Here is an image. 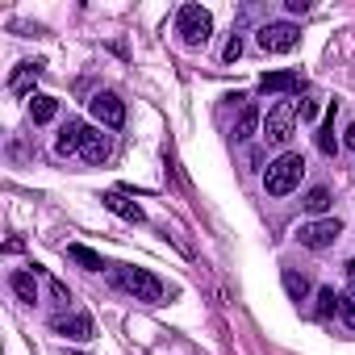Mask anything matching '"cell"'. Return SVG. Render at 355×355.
<instances>
[{"label":"cell","mask_w":355,"mask_h":355,"mask_svg":"<svg viewBox=\"0 0 355 355\" xmlns=\"http://www.w3.org/2000/svg\"><path fill=\"white\" fill-rule=\"evenodd\" d=\"M313 117H318V105H313V101H305V105H301V121H313Z\"/></svg>","instance_id":"484cf974"},{"label":"cell","mask_w":355,"mask_h":355,"mask_svg":"<svg viewBox=\"0 0 355 355\" xmlns=\"http://www.w3.org/2000/svg\"><path fill=\"white\" fill-rule=\"evenodd\" d=\"M109 150H113L109 134H101V130H88V138H84V150H80V155H84V163H92V167H96V163H105V159H109Z\"/></svg>","instance_id":"8fae6325"},{"label":"cell","mask_w":355,"mask_h":355,"mask_svg":"<svg viewBox=\"0 0 355 355\" xmlns=\"http://www.w3.org/2000/svg\"><path fill=\"white\" fill-rule=\"evenodd\" d=\"M259 88H263V92H297V88H301V76H297V71H268V76L259 80Z\"/></svg>","instance_id":"7c38bea8"},{"label":"cell","mask_w":355,"mask_h":355,"mask_svg":"<svg viewBox=\"0 0 355 355\" xmlns=\"http://www.w3.org/2000/svg\"><path fill=\"white\" fill-rule=\"evenodd\" d=\"M301 205H305V214H313V218H322V214L330 209V193H326V189H309Z\"/></svg>","instance_id":"d6986e66"},{"label":"cell","mask_w":355,"mask_h":355,"mask_svg":"<svg viewBox=\"0 0 355 355\" xmlns=\"http://www.w3.org/2000/svg\"><path fill=\"white\" fill-rule=\"evenodd\" d=\"M175 34H180V42H184L189 51H201V46L209 42V34H214V17H209V9H201V5H184L180 13H175Z\"/></svg>","instance_id":"3957f363"},{"label":"cell","mask_w":355,"mask_h":355,"mask_svg":"<svg viewBox=\"0 0 355 355\" xmlns=\"http://www.w3.org/2000/svg\"><path fill=\"white\" fill-rule=\"evenodd\" d=\"M46 288H51V297H55L59 305H67V301H71V293H67V284H63V280H55V276H46Z\"/></svg>","instance_id":"603a6c76"},{"label":"cell","mask_w":355,"mask_h":355,"mask_svg":"<svg viewBox=\"0 0 355 355\" xmlns=\"http://www.w3.org/2000/svg\"><path fill=\"white\" fill-rule=\"evenodd\" d=\"M301 175H305V155L301 150H284L263 171V193L268 197H288V193L301 189Z\"/></svg>","instance_id":"7a4b0ae2"},{"label":"cell","mask_w":355,"mask_h":355,"mask_svg":"<svg viewBox=\"0 0 355 355\" xmlns=\"http://www.w3.org/2000/svg\"><path fill=\"white\" fill-rule=\"evenodd\" d=\"M318 150H322V155H334V150H338V138H334V105H330V113H326V121H322V130H318Z\"/></svg>","instance_id":"ac0fdd59"},{"label":"cell","mask_w":355,"mask_h":355,"mask_svg":"<svg viewBox=\"0 0 355 355\" xmlns=\"http://www.w3.org/2000/svg\"><path fill=\"white\" fill-rule=\"evenodd\" d=\"M88 109H92V117H96L105 130H121V125H125V101H121L117 92H96V96L88 101Z\"/></svg>","instance_id":"52a82bcc"},{"label":"cell","mask_w":355,"mask_h":355,"mask_svg":"<svg viewBox=\"0 0 355 355\" xmlns=\"http://www.w3.org/2000/svg\"><path fill=\"white\" fill-rule=\"evenodd\" d=\"M343 146H347V150H355V121L343 130Z\"/></svg>","instance_id":"4316f807"},{"label":"cell","mask_w":355,"mask_h":355,"mask_svg":"<svg viewBox=\"0 0 355 355\" xmlns=\"http://www.w3.org/2000/svg\"><path fill=\"white\" fill-rule=\"evenodd\" d=\"M284 288H288V297H293V301H305V297H309V280H305V276H297L293 268L284 272Z\"/></svg>","instance_id":"44dd1931"},{"label":"cell","mask_w":355,"mask_h":355,"mask_svg":"<svg viewBox=\"0 0 355 355\" xmlns=\"http://www.w3.org/2000/svg\"><path fill=\"white\" fill-rule=\"evenodd\" d=\"M34 80H38V63H21L13 76H9V92H17V96H26L30 88H34Z\"/></svg>","instance_id":"2e32d148"},{"label":"cell","mask_w":355,"mask_h":355,"mask_svg":"<svg viewBox=\"0 0 355 355\" xmlns=\"http://www.w3.org/2000/svg\"><path fill=\"white\" fill-rule=\"evenodd\" d=\"M239 55H243V38H239V34H234V38H230V42H226V63H234V59H239Z\"/></svg>","instance_id":"cb8c5ba5"},{"label":"cell","mask_w":355,"mask_h":355,"mask_svg":"<svg viewBox=\"0 0 355 355\" xmlns=\"http://www.w3.org/2000/svg\"><path fill=\"white\" fill-rule=\"evenodd\" d=\"M255 125H259V105H251V101H247V105H243V113L234 117V138H239V142H247V138L255 134Z\"/></svg>","instance_id":"5bb4252c"},{"label":"cell","mask_w":355,"mask_h":355,"mask_svg":"<svg viewBox=\"0 0 355 355\" xmlns=\"http://www.w3.org/2000/svg\"><path fill=\"white\" fill-rule=\"evenodd\" d=\"M255 42H259V51H268V55H284V51H293V46L301 42V30H297L293 21H268V26L255 34Z\"/></svg>","instance_id":"5b68a950"},{"label":"cell","mask_w":355,"mask_h":355,"mask_svg":"<svg viewBox=\"0 0 355 355\" xmlns=\"http://www.w3.org/2000/svg\"><path fill=\"white\" fill-rule=\"evenodd\" d=\"M338 234H343V222L338 218H313V222H305L297 230V243L309 247V251H326V247H334Z\"/></svg>","instance_id":"8992f818"},{"label":"cell","mask_w":355,"mask_h":355,"mask_svg":"<svg viewBox=\"0 0 355 355\" xmlns=\"http://www.w3.org/2000/svg\"><path fill=\"white\" fill-rule=\"evenodd\" d=\"M34 276H38V272H13V276H9V288H13L21 301H30V305L38 301V280H34Z\"/></svg>","instance_id":"9a60e30c"},{"label":"cell","mask_w":355,"mask_h":355,"mask_svg":"<svg viewBox=\"0 0 355 355\" xmlns=\"http://www.w3.org/2000/svg\"><path fill=\"white\" fill-rule=\"evenodd\" d=\"M101 205H105L109 214H117L121 222H134V226L146 218V214H142V205H138V201H130V197H125V193H117V189H113V193H105V197H101Z\"/></svg>","instance_id":"30bf717a"},{"label":"cell","mask_w":355,"mask_h":355,"mask_svg":"<svg viewBox=\"0 0 355 355\" xmlns=\"http://www.w3.org/2000/svg\"><path fill=\"white\" fill-rule=\"evenodd\" d=\"M67 259H71V263H80L84 272H101V268H105V263H101V255H96L92 247H84V243H71V247H67Z\"/></svg>","instance_id":"e0dca14e"},{"label":"cell","mask_w":355,"mask_h":355,"mask_svg":"<svg viewBox=\"0 0 355 355\" xmlns=\"http://www.w3.org/2000/svg\"><path fill=\"white\" fill-rule=\"evenodd\" d=\"M338 313H343V322L355 330V280H351V284L338 293Z\"/></svg>","instance_id":"ffe728a7"},{"label":"cell","mask_w":355,"mask_h":355,"mask_svg":"<svg viewBox=\"0 0 355 355\" xmlns=\"http://www.w3.org/2000/svg\"><path fill=\"white\" fill-rule=\"evenodd\" d=\"M297 113H301V105H297V101H280V105H272V109H268V117H263V138H268L272 146H284V142L293 138Z\"/></svg>","instance_id":"277c9868"},{"label":"cell","mask_w":355,"mask_h":355,"mask_svg":"<svg viewBox=\"0 0 355 355\" xmlns=\"http://www.w3.org/2000/svg\"><path fill=\"white\" fill-rule=\"evenodd\" d=\"M59 117V101L55 96H30V121L34 125H46Z\"/></svg>","instance_id":"4fadbf2b"},{"label":"cell","mask_w":355,"mask_h":355,"mask_svg":"<svg viewBox=\"0 0 355 355\" xmlns=\"http://www.w3.org/2000/svg\"><path fill=\"white\" fill-rule=\"evenodd\" d=\"M338 309V297H334V288H318V318H330Z\"/></svg>","instance_id":"7402d4cb"},{"label":"cell","mask_w":355,"mask_h":355,"mask_svg":"<svg viewBox=\"0 0 355 355\" xmlns=\"http://www.w3.org/2000/svg\"><path fill=\"white\" fill-rule=\"evenodd\" d=\"M51 326H55V334H63L71 343H88L92 338V318L88 313H59Z\"/></svg>","instance_id":"9c48e42d"},{"label":"cell","mask_w":355,"mask_h":355,"mask_svg":"<svg viewBox=\"0 0 355 355\" xmlns=\"http://www.w3.org/2000/svg\"><path fill=\"white\" fill-rule=\"evenodd\" d=\"M284 9H288V13H305V9H309V0H284Z\"/></svg>","instance_id":"d4e9b609"},{"label":"cell","mask_w":355,"mask_h":355,"mask_svg":"<svg viewBox=\"0 0 355 355\" xmlns=\"http://www.w3.org/2000/svg\"><path fill=\"white\" fill-rule=\"evenodd\" d=\"M84 138H88V130H84V121H76V117H67V121H63V130L55 134V155H59V159H67V155H76V150H84Z\"/></svg>","instance_id":"ba28073f"},{"label":"cell","mask_w":355,"mask_h":355,"mask_svg":"<svg viewBox=\"0 0 355 355\" xmlns=\"http://www.w3.org/2000/svg\"><path fill=\"white\" fill-rule=\"evenodd\" d=\"M109 280H113L121 293H130L134 301H146V305H159V301L167 297V284H163L155 272H146V268L117 263V268H109Z\"/></svg>","instance_id":"6da1fadb"},{"label":"cell","mask_w":355,"mask_h":355,"mask_svg":"<svg viewBox=\"0 0 355 355\" xmlns=\"http://www.w3.org/2000/svg\"><path fill=\"white\" fill-rule=\"evenodd\" d=\"M347 276H351V280H355V259H347Z\"/></svg>","instance_id":"83f0119b"}]
</instances>
